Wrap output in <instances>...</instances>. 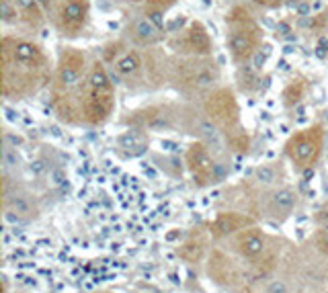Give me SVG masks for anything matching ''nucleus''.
I'll use <instances>...</instances> for the list:
<instances>
[{"instance_id": "1", "label": "nucleus", "mask_w": 328, "mask_h": 293, "mask_svg": "<svg viewBox=\"0 0 328 293\" xmlns=\"http://www.w3.org/2000/svg\"><path fill=\"white\" fill-rule=\"evenodd\" d=\"M50 82V64L37 43L23 37L2 39V92L6 99H25Z\"/></svg>"}, {"instance_id": "2", "label": "nucleus", "mask_w": 328, "mask_h": 293, "mask_svg": "<svg viewBox=\"0 0 328 293\" xmlns=\"http://www.w3.org/2000/svg\"><path fill=\"white\" fill-rule=\"evenodd\" d=\"M221 78L219 66L209 55H183L170 60V80L187 97L209 95Z\"/></svg>"}, {"instance_id": "3", "label": "nucleus", "mask_w": 328, "mask_h": 293, "mask_svg": "<svg viewBox=\"0 0 328 293\" xmlns=\"http://www.w3.org/2000/svg\"><path fill=\"white\" fill-rule=\"evenodd\" d=\"M115 105V88L109 72L101 62L88 68L84 84V119L90 123H103L109 119Z\"/></svg>"}, {"instance_id": "4", "label": "nucleus", "mask_w": 328, "mask_h": 293, "mask_svg": "<svg viewBox=\"0 0 328 293\" xmlns=\"http://www.w3.org/2000/svg\"><path fill=\"white\" fill-rule=\"evenodd\" d=\"M228 52L234 64H246L263 43V31L244 8L228 15Z\"/></svg>"}, {"instance_id": "5", "label": "nucleus", "mask_w": 328, "mask_h": 293, "mask_svg": "<svg viewBox=\"0 0 328 293\" xmlns=\"http://www.w3.org/2000/svg\"><path fill=\"white\" fill-rule=\"evenodd\" d=\"M322 148V130L318 125L308 127V130L298 132L287 142V156L294 160V164L301 166L303 170L312 168L314 160L318 158Z\"/></svg>"}, {"instance_id": "6", "label": "nucleus", "mask_w": 328, "mask_h": 293, "mask_svg": "<svg viewBox=\"0 0 328 293\" xmlns=\"http://www.w3.org/2000/svg\"><path fill=\"white\" fill-rule=\"evenodd\" d=\"M88 10H90L88 0H60V4H57L54 13L57 31L62 35H68V37H76L86 27Z\"/></svg>"}, {"instance_id": "7", "label": "nucleus", "mask_w": 328, "mask_h": 293, "mask_svg": "<svg viewBox=\"0 0 328 293\" xmlns=\"http://www.w3.org/2000/svg\"><path fill=\"white\" fill-rule=\"evenodd\" d=\"M168 43L183 55H212L214 50L212 37L201 21H191L183 31H179V37H172Z\"/></svg>"}, {"instance_id": "8", "label": "nucleus", "mask_w": 328, "mask_h": 293, "mask_svg": "<svg viewBox=\"0 0 328 293\" xmlns=\"http://www.w3.org/2000/svg\"><path fill=\"white\" fill-rule=\"evenodd\" d=\"M205 113L218 127H234L238 123V103L230 88H216L205 99Z\"/></svg>"}, {"instance_id": "9", "label": "nucleus", "mask_w": 328, "mask_h": 293, "mask_svg": "<svg viewBox=\"0 0 328 293\" xmlns=\"http://www.w3.org/2000/svg\"><path fill=\"white\" fill-rule=\"evenodd\" d=\"M113 70L117 78L125 82L127 86H136L137 82H146L144 74V55L136 50H127L119 57H115Z\"/></svg>"}, {"instance_id": "10", "label": "nucleus", "mask_w": 328, "mask_h": 293, "mask_svg": "<svg viewBox=\"0 0 328 293\" xmlns=\"http://www.w3.org/2000/svg\"><path fill=\"white\" fill-rule=\"evenodd\" d=\"M127 37L136 45H139V48H154L156 43L162 41L164 33H162V27L152 17L139 15L132 19V23L127 25Z\"/></svg>"}, {"instance_id": "11", "label": "nucleus", "mask_w": 328, "mask_h": 293, "mask_svg": "<svg viewBox=\"0 0 328 293\" xmlns=\"http://www.w3.org/2000/svg\"><path fill=\"white\" fill-rule=\"evenodd\" d=\"M187 164L195 177V183L207 185L216 179V162L203 144H193L187 152Z\"/></svg>"}, {"instance_id": "12", "label": "nucleus", "mask_w": 328, "mask_h": 293, "mask_svg": "<svg viewBox=\"0 0 328 293\" xmlns=\"http://www.w3.org/2000/svg\"><path fill=\"white\" fill-rule=\"evenodd\" d=\"M144 74H146V86L158 88L166 80H170V60L162 55L156 50H148L144 55Z\"/></svg>"}, {"instance_id": "13", "label": "nucleus", "mask_w": 328, "mask_h": 293, "mask_svg": "<svg viewBox=\"0 0 328 293\" xmlns=\"http://www.w3.org/2000/svg\"><path fill=\"white\" fill-rule=\"evenodd\" d=\"M296 203H298V193L291 186H281L269 199V207H271L275 215H289L294 212Z\"/></svg>"}, {"instance_id": "14", "label": "nucleus", "mask_w": 328, "mask_h": 293, "mask_svg": "<svg viewBox=\"0 0 328 293\" xmlns=\"http://www.w3.org/2000/svg\"><path fill=\"white\" fill-rule=\"evenodd\" d=\"M142 119L150 130H170L174 123V113L170 107H150L142 113Z\"/></svg>"}, {"instance_id": "15", "label": "nucleus", "mask_w": 328, "mask_h": 293, "mask_svg": "<svg viewBox=\"0 0 328 293\" xmlns=\"http://www.w3.org/2000/svg\"><path fill=\"white\" fill-rule=\"evenodd\" d=\"M13 2L19 10L21 23H27L29 27H39L45 21V10L37 0H13Z\"/></svg>"}, {"instance_id": "16", "label": "nucleus", "mask_w": 328, "mask_h": 293, "mask_svg": "<svg viewBox=\"0 0 328 293\" xmlns=\"http://www.w3.org/2000/svg\"><path fill=\"white\" fill-rule=\"evenodd\" d=\"M6 212L19 215L21 219H29L33 215V203H31L29 195L25 193L6 195Z\"/></svg>"}, {"instance_id": "17", "label": "nucleus", "mask_w": 328, "mask_h": 293, "mask_svg": "<svg viewBox=\"0 0 328 293\" xmlns=\"http://www.w3.org/2000/svg\"><path fill=\"white\" fill-rule=\"evenodd\" d=\"M117 146L121 150H127V156H137L146 150V137L139 132H127L117 139Z\"/></svg>"}, {"instance_id": "18", "label": "nucleus", "mask_w": 328, "mask_h": 293, "mask_svg": "<svg viewBox=\"0 0 328 293\" xmlns=\"http://www.w3.org/2000/svg\"><path fill=\"white\" fill-rule=\"evenodd\" d=\"M263 248H265V240L261 234H256V232H248L240 240V250L244 256H256L263 252Z\"/></svg>"}, {"instance_id": "19", "label": "nucleus", "mask_w": 328, "mask_h": 293, "mask_svg": "<svg viewBox=\"0 0 328 293\" xmlns=\"http://www.w3.org/2000/svg\"><path fill=\"white\" fill-rule=\"evenodd\" d=\"M303 90H306V82H303L301 78L298 80H291L285 92H283V103L287 105V107H291V105H296L301 97H303Z\"/></svg>"}, {"instance_id": "20", "label": "nucleus", "mask_w": 328, "mask_h": 293, "mask_svg": "<svg viewBox=\"0 0 328 293\" xmlns=\"http://www.w3.org/2000/svg\"><path fill=\"white\" fill-rule=\"evenodd\" d=\"M177 2V0H146V15L148 17H160Z\"/></svg>"}, {"instance_id": "21", "label": "nucleus", "mask_w": 328, "mask_h": 293, "mask_svg": "<svg viewBox=\"0 0 328 293\" xmlns=\"http://www.w3.org/2000/svg\"><path fill=\"white\" fill-rule=\"evenodd\" d=\"M254 179L263 183V185H273L277 181V170L271 166V164H263V166H259L254 170Z\"/></svg>"}, {"instance_id": "22", "label": "nucleus", "mask_w": 328, "mask_h": 293, "mask_svg": "<svg viewBox=\"0 0 328 293\" xmlns=\"http://www.w3.org/2000/svg\"><path fill=\"white\" fill-rule=\"evenodd\" d=\"M2 21L6 25H15V23H21L19 10L15 6L13 0H2Z\"/></svg>"}, {"instance_id": "23", "label": "nucleus", "mask_w": 328, "mask_h": 293, "mask_svg": "<svg viewBox=\"0 0 328 293\" xmlns=\"http://www.w3.org/2000/svg\"><path fill=\"white\" fill-rule=\"evenodd\" d=\"M2 160H4V164L6 166H19V154H17V150H13L10 146H6L4 148V152H2Z\"/></svg>"}, {"instance_id": "24", "label": "nucleus", "mask_w": 328, "mask_h": 293, "mask_svg": "<svg viewBox=\"0 0 328 293\" xmlns=\"http://www.w3.org/2000/svg\"><path fill=\"white\" fill-rule=\"evenodd\" d=\"M267 293H289V287H287V283L283 279H275V281L269 283Z\"/></svg>"}, {"instance_id": "25", "label": "nucleus", "mask_w": 328, "mask_h": 293, "mask_svg": "<svg viewBox=\"0 0 328 293\" xmlns=\"http://www.w3.org/2000/svg\"><path fill=\"white\" fill-rule=\"evenodd\" d=\"M316 246H318L322 252H328V228H322L316 234Z\"/></svg>"}, {"instance_id": "26", "label": "nucleus", "mask_w": 328, "mask_h": 293, "mask_svg": "<svg viewBox=\"0 0 328 293\" xmlns=\"http://www.w3.org/2000/svg\"><path fill=\"white\" fill-rule=\"evenodd\" d=\"M4 144H6V146H10V148H17V146H21V144H23V137L13 135V133H4Z\"/></svg>"}, {"instance_id": "27", "label": "nucleus", "mask_w": 328, "mask_h": 293, "mask_svg": "<svg viewBox=\"0 0 328 293\" xmlns=\"http://www.w3.org/2000/svg\"><path fill=\"white\" fill-rule=\"evenodd\" d=\"M316 221H318V224H322V226H328V203L320 209L318 213H316Z\"/></svg>"}, {"instance_id": "28", "label": "nucleus", "mask_w": 328, "mask_h": 293, "mask_svg": "<svg viewBox=\"0 0 328 293\" xmlns=\"http://www.w3.org/2000/svg\"><path fill=\"white\" fill-rule=\"evenodd\" d=\"M256 4H263V6H269V8H273V6H279L281 4V0H254Z\"/></svg>"}, {"instance_id": "29", "label": "nucleus", "mask_w": 328, "mask_h": 293, "mask_svg": "<svg viewBox=\"0 0 328 293\" xmlns=\"http://www.w3.org/2000/svg\"><path fill=\"white\" fill-rule=\"evenodd\" d=\"M119 2H144V0H119Z\"/></svg>"}, {"instance_id": "30", "label": "nucleus", "mask_w": 328, "mask_h": 293, "mask_svg": "<svg viewBox=\"0 0 328 293\" xmlns=\"http://www.w3.org/2000/svg\"><path fill=\"white\" fill-rule=\"evenodd\" d=\"M154 293H156V291H154Z\"/></svg>"}]
</instances>
